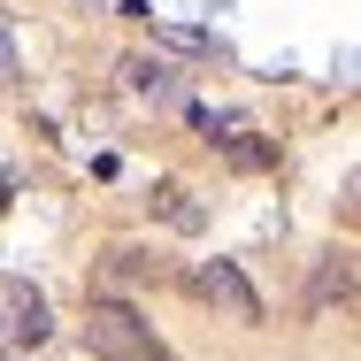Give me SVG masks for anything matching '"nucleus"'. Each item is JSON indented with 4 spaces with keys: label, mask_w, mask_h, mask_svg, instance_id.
Returning <instances> with one entry per match:
<instances>
[{
    "label": "nucleus",
    "mask_w": 361,
    "mask_h": 361,
    "mask_svg": "<svg viewBox=\"0 0 361 361\" xmlns=\"http://www.w3.org/2000/svg\"><path fill=\"white\" fill-rule=\"evenodd\" d=\"M192 292H200L208 307H223L231 323H262V300H254V285H246L231 262H200V269H192Z\"/></svg>",
    "instance_id": "1"
},
{
    "label": "nucleus",
    "mask_w": 361,
    "mask_h": 361,
    "mask_svg": "<svg viewBox=\"0 0 361 361\" xmlns=\"http://www.w3.org/2000/svg\"><path fill=\"white\" fill-rule=\"evenodd\" d=\"M54 331V315H47V300L31 285H0V354L8 346H39Z\"/></svg>",
    "instance_id": "2"
},
{
    "label": "nucleus",
    "mask_w": 361,
    "mask_h": 361,
    "mask_svg": "<svg viewBox=\"0 0 361 361\" xmlns=\"http://www.w3.org/2000/svg\"><path fill=\"white\" fill-rule=\"evenodd\" d=\"M92 346H100L108 361H139L146 354L139 315H131V307H92Z\"/></svg>",
    "instance_id": "3"
},
{
    "label": "nucleus",
    "mask_w": 361,
    "mask_h": 361,
    "mask_svg": "<svg viewBox=\"0 0 361 361\" xmlns=\"http://www.w3.org/2000/svg\"><path fill=\"white\" fill-rule=\"evenodd\" d=\"M131 85H139L146 100H177V77L161 70V62H131Z\"/></svg>",
    "instance_id": "4"
},
{
    "label": "nucleus",
    "mask_w": 361,
    "mask_h": 361,
    "mask_svg": "<svg viewBox=\"0 0 361 361\" xmlns=\"http://www.w3.org/2000/svg\"><path fill=\"white\" fill-rule=\"evenodd\" d=\"M8 77H16V39L0 31V85H8Z\"/></svg>",
    "instance_id": "5"
},
{
    "label": "nucleus",
    "mask_w": 361,
    "mask_h": 361,
    "mask_svg": "<svg viewBox=\"0 0 361 361\" xmlns=\"http://www.w3.org/2000/svg\"><path fill=\"white\" fill-rule=\"evenodd\" d=\"M0 208H8V185H0Z\"/></svg>",
    "instance_id": "6"
}]
</instances>
